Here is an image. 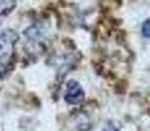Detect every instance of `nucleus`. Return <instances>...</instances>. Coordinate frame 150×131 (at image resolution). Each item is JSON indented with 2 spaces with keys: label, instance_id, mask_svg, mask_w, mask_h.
<instances>
[{
  "label": "nucleus",
  "instance_id": "obj_2",
  "mask_svg": "<svg viewBox=\"0 0 150 131\" xmlns=\"http://www.w3.org/2000/svg\"><path fill=\"white\" fill-rule=\"evenodd\" d=\"M25 38H26V50L30 52H37L42 49L45 31L39 25H31L25 30Z\"/></svg>",
  "mask_w": 150,
  "mask_h": 131
},
{
  "label": "nucleus",
  "instance_id": "obj_3",
  "mask_svg": "<svg viewBox=\"0 0 150 131\" xmlns=\"http://www.w3.org/2000/svg\"><path fill=\"white\" fill-rule=\"evenodd\" d=\"M65 102L69 105H80L85 100V92L81 84L77 80H69L67 83V89H65L64 96Z\"/></svg>",
  "mask_w": 150,
  "mask_h": 131
},
{
  "label": "nucleus",
  "instance_id": "obj_4",
  "mask_svg": "<svg viewBox=\"0 0 150 131\" xmlns=\"http://www.w3.org/2000/svg\"><path fill=\"white\" fill-rule=\"evenodd\" d=\"M17 0H0V16H7L16 8Z\"/></svg>",
  "mask_w": 150,
  "mask_h": 131
},
{
  "label": "nucleus",
  "instance_id": "obj_5",
  "mask_svg": "<svg viewBox=\"0 0 150 131\" xmlns=\"http://www.w3.org/2000/svg\"><path fill=\"white\" fill-rule=\"evenodd\" d=\"M122 126L117 121H108L103 127V131H120Z\"/></svg>",
  "mask_w": 150,
  "mask_h": 131
},
{
  "label": "nucleus",
  "instance_id": "obj_6",
  "mask_svg": "<svg viewBox=\"0 0 150 131\" xmlns=\"http://www.w3.org/2000/svg\"><path fill=\"white\" fill-rule=\"evenodd\" d=\"M141 33L145 38H150V20H145L142 26H141Z\"/></svg>",
  "mask_w": 150,
  "mask_h": 131
},
{
  "label": "nucleus",
  "instance_id": "obj_1",
  "mask_svg": "<svg viewBox=\"0 0 150 131\" xmlns=\"http://www.w3.org/2000/svg\"><path fill=\"white\" fill-rule=\"evenodd\" d=\"M18 42V34L13 29L0 33V77H4L14 66V49Z\"/></svg>",
  "mask_w": 150,
  "mask_h": 131
}]
</instances>
